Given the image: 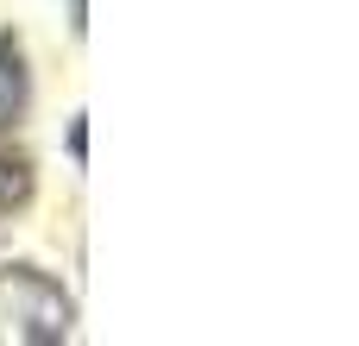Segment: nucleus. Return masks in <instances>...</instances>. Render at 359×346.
Masks as SVG:
<instances>
[{"mask_svg": "<svg viewBox=\"0 0 359 346\" xmlns=\"http://www.w3.org/2000/svg\"><path fill=\"white\" fill-rule=\"evenodd\" d=\"M0 221H6V214H0Z\"/></svg>", "mask_w": 359, "mask_h": 346, "instance_id": "20e7f679", "label": "nucleus"}, {"mask_svg": "<svg viewBox=\"0 0 359 346\" xmlns=\"http://www.w3.org/2000/svg\"><path fill=\"white\" fill-rule=\"evenodd\" d=\"M76 334V296L44 265H0V346H57Z\"/></svg>", "mask_w": 359, "mask_h": 346, "instance_id": "f257e3e1", "label": "nucleus"}, {"mask_svg": "<svg viewBox=\"0 0 359 346\" xmlns=\"http://www.w3.org/2000/svg\"><path fill=\"white\" fill-rule=\"evenodd\" d=\"M69 19H76V32L88 25V0H69Z\"/></svg>", "mask_w": 359, "mask_h": 346, "instance_id": "7ed1b4c3", "label": "nucleus"}, {"mask_svg": "<svg viewBox=\"0 0 359 346\" xmlns=\"http://www.w3.org/2000/svg\"><path fill=\"white\" fill-rule=\"evenodd\" d=\"M32 113V69H25V44L19 32H0V145H13L25 132Z\"/></svg>", "mask_w": 359, "mask_h": 346, "instance_id": "f03ea898", "label": "nucleus"}]
</instances>
